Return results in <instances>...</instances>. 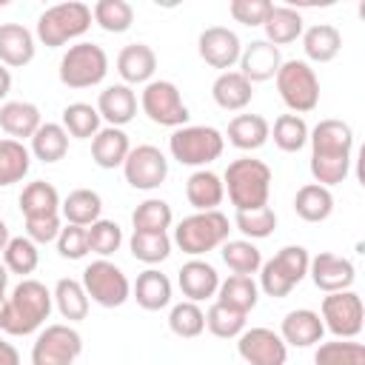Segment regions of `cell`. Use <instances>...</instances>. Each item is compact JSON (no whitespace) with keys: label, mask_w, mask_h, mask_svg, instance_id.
<instances>
[{"label":"cell","mask_w":365,"mask_h":365,"mask_svg":"<svg viewBox=\"0 0 365 365\" xmlns=\"http://www.w3.org/2000/svg\"><path fill=\"white\" fill-rule=\"evenodd\" d=\"M277 91L291 114H308L319 106V77L305 60H282L277 71Z\"/></svg>","instance_id":"8"},{"label":"cell","mask_w":365,"mask_h":365,"mask_svg":"<svg viewBox=\"0 0 365 365\" xmlns=\"http://www.w3.org/2000/svg\"><path fill=\"white\" fill-rule=\"evenodd\" d=\"M268 134H271V123L262 117V114H237L231 123H228V143L240 151H257L268 143Z\"/></svg>","instance_id":"31"},{"label":"cell","mask_w":365,"mask_h":365,"mask_svg":"<svg viewBox=\"0 0 365 365\" xmlns=\"http://www.w3.org/2000/svg\"><path fill=\"white\" fill-rule=\"evenodd\" d=\"M271 6H274L271 0H231V3H228V14H231L237 23L254 29V26H262V23H265Z\"/></svg>","instance_id":"52"},{"label":"cell","mask_w":365,"mask_h":365,"mask_svg":"<svg viewBox=\"0 0 365 365\" xmlns=\"http://www.w3.org/2000/svg\"><path fill=\"white\" fill-rule=\"evenodd\" d=\"M63 228V217H40V220H26V237L34 242V245H48L57 240Z\"/></svg>","instance_id":"53"},{"label":"cell","mask_w":365,"mask_h":365,"mask_svg":"<svg viewBox=\"0 0 365 365\" xmlns=\"http://www.w3.org/2000/svg\"><path fill=\"white\" fill-rule=\"evenodd\" d=\"M314 365H365V345L354 339L319 342L314 351Z\"/></svg>","instance_id":"46"},{"label":"cell","mask_w":365,"mask_h":365,"mask_svg":"<svg viewBox=\"0 0 365 365\" xmlns=\"http://www.w3.org/2000/svg\"><path fill=\"white\" fill-rule=\"evenodd\" d=\"M282 336L285 345L291 348H311V345H319L322 336H325V325L319 319V311H311V308H294L282 317V325L277 331Z\"/></svg>","instance_id":"19"},{"label":"cell","mask_w":365,"mask_h":365,"mask_svg":"<svg viewBox=\"0 0 365 365\" xmlns=\"http://www.w3.org/2000/svg\"><path fill=\"white\" fill-rule=\"evenodd\" d=\"M97 114L100 120H106L108 125L114 128H123L125 123H131L137 117V94L131 86L125 83H114V86H106L97 97Z\"/></svg>","instance_id":"22"},{"label":"cell","mask_w":365,"mask_h":365,"mask_svg":"<svg viewBox=\"0 0 365 365\" xmlns=\"http://www.w3.org/2000/svg\"><path fill=\"white\" fill-rule=\"evenodd\" d=\"M91 23H94L91 20V6H86L80 0L57 3V6H48L37 17L34 40H40L48 48H60L71 40H80L91 29Z\"/></svg>","instance_id":"3"},{"label":"cell","mask_w":365,"mask_h":365,"mask_svg":"<svg viewBox=\"0 0 365 365\" xmlns=\"http://www.w3.org/2000/svg\"><path fill=\"white\" fill-rule=\"evenodd\" d=\"M40 125H43V117H40V108L34 103H29V100H9V103L0 106V128L11 140H17V143L31 140Z\"/></svg>","instance_id":"24"},{"label":"cell","mask_w":365,"mask_h":365,"mask_svg":"<svg viewBox=\"0 0 365 365\" xmlns=\"http://www.w3.org/2000/svg\"><path fill=\"white\" fill-rule=\"evenodd\" d=\"M225 148V137L214 125H182L174 128L168 137V151L180 165L205 168L208 163L220 160Z\"/></svg>","instance_id":"6"},{"label":"cell","mask_w":365,"mask_h":365,"mask_svg":"<svg viewBox=\"0 0 365 365\" xmlns=\"http://www.w3.org/2000/svg\"><path fill=\"white\" fill-rule=\"evenodd\" d=\"M319 319H322L325 331H331L336 339H356L362 331V319H365L362 297L351 288L325 294L322 305H319Z\"/></svg>","instance_id":"12"},{"label":"cell","mask_w":365,"mask_h":365,"mask_svg":"<svg viewBox=\"0 0 365 365\" xmlns=\"http://www.w3.org/2000/svg\"><path fill=\"white\" fill-rule=\"evenodd\" d=\"M83 354V336L68 322L46 325L31 345V365H74Z\"/></svg>","instance_id":"11"},{"label":"cell","mask_w":365,"mask_h":365,"mask_svg":"<svg viewBox=\"0 0 365 365\" xmlns=\"http://www.w3.org/2000/svg\"><path fill=\"white\" fill-rule=\"evenodd\" d=\"M37 40L23 23H0V63L6 68H23L34 60Z\"/></svg>","instance_id":"23"},{"label":"cell","mask_w":365,"mask_h":365,"mask_svg":"<svg viewBox=\"0 0 365 365\" xmlns=\"http://www.w3.org/2000/svg\"><path fill=\"white\" fill-rule=\"evenodd\" d=\"M40 163H60L68 154V134L60 123H43L34 137H31V148H29Z\"/></svg>","instance_id":"37"},{"label":"cell","mask_w":365,"mask_h":365,"mask_svg":"<svg viewBox=\"0 0 365 365\" xmlns=\"http://www.w3.org/2000/svg\"><path fill=\"white\" fill-rule=\"evenodd\" d=\"M128 151H131V143H128V134L123 128L103 125L91 137V160L100 168H123Z\"/></svg>","instance_id":"27"},{"label":"cell","mask_w":365,"mask_h":365,"mask_svg":"<svg viewBox=\"0 0 365 365\" xmlns=\"http://www.w3.org/2000/svg\"><path fill=\"white\" fill-rule=\"evenodd\" d=\"M279 66H282V54H279V48L271 46L268 40H251L248 46H242V54H240V74H242L251 86L277 77Z\"/></svg>","instance_id":"20"},{"label":"cell","mask_w":365,"mask_h":365,"mask_svg":"<svg viewBox=\"0 0 365 365\" xmlns=\"http://www.w3.org/2000/svg\"><path fill=\"white\" fill-rule=\"evenodd\" d=\"M197 54L205 66L220 68V71H231V66L240 63L242 43H240L237 31H231L228 26H208L197 37Z\"/></svg>","instance_id":"16"},{"label":"cell","mask_w":365,"mask_h":365,"mask_svg":"<svg viewBox=\"0 0 365 365\" xmlns=\"http://www.w3.org/2000/svg\"><path fill=\"white\" fill-rule=\"evenodd\" d=\"M51 297H54V308H57V314L63 319L80 322V319L88 317V294H86V288H83L80 279H71V277L57 279Z\"/></svg>","instance_id":"36"},{"label":"cell","mask_w":365,"mask_h":365,"mask_svg":"<svg viewBox=\"0 0 365 365\" xmlns=\"http://www.w3.org/2000/svg\"><path fill=\"white\" fill-rule=\"evenodd\" d=\"M168 328L180 339H194L205 331V311L200 308V302L182 299L168 311Z\"/></svg>","instance_id":"47"},{"label":"cell","mask_w":365,"mask_h":365,"mask_svg":"<svg viewBox=\"0 0 365 365\" xmlns=\"http://www.w3.org/2000/svg\"><path fill=\"white\" fill-rule=\"evenodd\" d=\"M83 288L88 294L91 302H97L100 308H120L131 299V282L123 274L120 265H114L111 259H94L83 268Z\"/></svg>","instance_id":"9"},{"label":"cell","mask_w":365,"mask_h":365,"mask_svg":"<svg viewBox=\"0 0 365 365\" xmlns=\"http://www.w3.org/2000/svg\"><path fill=\"white\" fill-rule=\"evenodd\" d=\"M88 251L91 254H97L100 259H108L114 251H120V245H123V228L114 222V220H97V222H91L88 228Z\"/></svg>","instance_id":"50"},{"label":"cell","mask_w":365,"mask_h":365,"mask_svg":"<svg viewBox=\"0 0 365 365\" xmlns=\"http://www.w3.org/2000/svg\"><path fill=\"white\" fill-rule=\"evenodd\" d=\"M0 365H20V351L0 336Z\"/></svg>","instance_id":"54"},{"label":"cell","mask_w":365,"mask_h":365,"mask_svg":"<svg viewBox=\"0 0 365 365\" xmlns=\"http://www.w3.org/2000/svg\"><path fill=\"white\" fill-rule=\"evenodd\" d=\"M91 20L108 34H123L134 23V6L125 0H97L91 6Z\"/></svg>","instance_id":"43"},{"label":"cell","mask_w":365,"mask_h":365,"mask_svg":"<svg viewBox=\"0 0 365 365\" xmlns=\"http://www.w3.org/2000/svg\"><path fill=\"white\" fill-rule=\"evenodd\" d=\"M60 217L71 225H83L88 228L91 222H97L103 217V197L94 188H74L63 197L60 202Z\"/></svg>","instance_id":"33"},{"label":"cell","mask_w":365,"mask_h":365,"mask_svg":"<svg viewBox=\"0 0 365 365\" xmlns=\"http://www.w3.org/2000/svg\"><path fill=\"white\" fill-rule=\"evenodd\" d=\"M220 254H222V262L231 268V274L254 277L262 265V251L251 240H225L220 245Z\"/></svg>","instance_id":"41"},{"label":"cell","mask_w":365,"mask_h":365,"mask_svg":"<svg viewBox=\"0 0 365 365\" xmlns=\"http://www.w3.org/2000/svg\"><path fill=\"white\" fill-rule=\"evenodd\" d=\"M308 123L299 114H279L274 120V128L268 137H274V145L285 154H297L308 145Z\"/></svg>","instance_id":"42"},{"label":"cell","mask_w":365,"mask_h":365,"mask_svg":"<svg viewBox=\"0 0 365 365\" xmlns=\"http://www.w3.org/2000/svg\"><path fill=\"white\" fill-rule=\"evenodd\" d=\"M9 240H11V234H9V225H6V220L0 217V254H3V248L9 245Z\"/></svg>","instance_id":"56"},{"label":"cell","mask_w":365,"mask_h":365,"mask_svg":"<svg viewBox=\"0 0 365 365\" xmlns=\"http://www.w3.org/2000/svg\"><path fill=\"white\" fill-rule=\"evenodd\" d=\"M308 277L322 294H336V291H348L354 285L356 268H354V262L348 257H339V254H331V251H319L308 262Z\"/></svg>","instance_id":"17"},{"label":"cell","mask_w":365,"mask_h":365,"mask_svg":"<svg viewBox=\"0 0 365 365\" xmlns=\"http://www.w3.org/2000/svg\"><path fill=\"white\" fill-rule=\"evenodd\" d=\"M211 97L222 111H242L254 97V86L234 68L220 71L217 80L211 83Z\"/></svg>","instance_id":"29"},{"label":"cell","mask_w":365,"mask_h":365,"mask_svg":"<svg viewBox=\"0 0 365 365\" xmlns=\"http://www.w3.org/2000/svg\"><path fill=\"white\" fill-rule=\"evenodd\" d=\"M140 108L151 123L165 125V128H182L188 125V117H191L188 106L182 103L180 88L171 80L145 83L140 91Z\"/></svg>","instance_id":"10"},{"label":"cell","mask_w":365,"mask_h":365,"mask_svg":"<svg viewBox=\"0 0 365 365\" xmlns=\"http://www.w3.org/2000/svg\"><path fill=\"white\" fill-rule=\"evenodd\" d=\"M234 228L245 240H265L277 228V211L271 205H262V208H254V211H237L234 214Z\"/></svg>","instance_id":"49"},{"label":"cell","mask_w":365,"mask_h":365,"mask_svg":"<svg viewBox=\"0 0 365 365\" xmlns=\"http://www.w3.org/2000/svg\"><path fill=\"white\" fill-rule=\"evenodd\" d=\"M108 74V54L103 46L80 40L74 46L66 48V54L60 57V68L57 77L66 88H91L100 86Z\"/></svg>","instance_id":"7"},{"label":"cell","mask_w":365,"mask_h":365,"mask_svg":"<svg viewBox=\"0 0 365 365\" xmlns=\"http://www.w3.org/2000/svg\"><path fill=\"white\" fill-rule=\"evenodd\" d=\"M171 245L174 242L165 231H131V237H128L131 257L145 262V265H157V262L168 259Z\"/></svg>","instance_id":"40"},{"label":"cell","mask_w":365,"mask_h":365,"mask_svg":"<svg viewBox=\"0 0 365 365\" xmlns=\"http://www.w3.org/2000/svg\"><path fill=\"white\" fill-rule=\"evenodd\" d=\"M157 71V54L148 43H128L117 54V74L125 86H145Z\"/></svg>","instance_id":"21"},{"label":"cell","mask_w":365,"mask_h":365,"mask_svg":"<svg viewBox=\"0 0 365 365\" xmlns=\"http://www.w3.org/2000/svg\"><path fill=\"white\" fill-rule=\"evenodd\" d=\"M6 311H9V299L0 297V331H3V325H6Z\"/></svg>","instance_id":"58"},{"label":"cell","mask_w":365,"mask_h":365,"mask_svg":"<svg viewBox=\"0 0 365 365\" xmlns=\"http://www.w3.org/2000/svg\"><path fill=\"white\" fill-rule=\"evenodd\" d=\"M302 51L311 63H331L342 51V31L331 23H314L302 31ZM305 60V63H308Z\"/></svg>","instance_id":"28"},{"label":"cell","mask_w":365,"mask_h":365,"mask_svg":"<svg viewBox=\"0 0 365 365\" xmlns=\"http://www.w3.org/2000/svg\"><path fill=\"white\" fill-rule=\"evenodd\" d=\"M54 242H57V254L63 259H83L88 254V231L83 225L66 222Z\"/></svg>","instance_id":"51"},{"label":"cell","mask_w":365,"mask_h":365,"mask_svg":"<svg viewBox=\"0 0 365 365\" xmlns=\"http://www.w3.org/2000/svg\"><path fill=\"white\" fill-rule=\"evenodd\" d=\"M294 211L305 222H325L334 214V194L325 185L305 182L294 194Z\"/></svg>","instance_id":"34"},{"label":"cell","mask_w":365,"mask_h":365,"mask_svg":"<svg viewBox=\"0 0 365 365\" xmlns=\"http://www.w3.org/2000/svg\"><path fill=\"white\" fill-rule=\"evenodd\" d=\"M131 297L137 299V305L143 311H163V308L171 305L174 288H171V279L163 271L145 268L143 274H137V279L131 285Z\"/></svg>","instance_id":"26"},{"label":"cell","mask_w":365,"mask_h":365,"mask_svg":"<svg viewBox=\"0 0 365 365\" xmlns=\"http://www.w3.org/2000/svg\"><path fill=\"white\" fill-rule=\"evenodd\" d=\"M3 265L9 268V274H20V277L26 279L29 274L37 271V265H40V251H37V245H34L26 234H23V237H11L9 245L3 248Z\"/></svg>","instance_id":"45"},{"label":"cell","mask_w":365,"mask_h":365,"mask_svg":"<svg viewBox=\"0 0 365 365\" xmlns=\"http://www.w3.org/2000/svg\"><path fill=\"white\" fill-rule=\"evenodd\" d=\"M123 177L131 188L137 191H154L165 182L168 177V160L165 154L151 145V143H143V145H134L123 163Z\"/></svg>","instance_id":"14"},{"label":"cell","mask_w":365,"mask_h":365,"mask_svg":"<svg viewBox=\"0 0 365 365\" xmlns=\"http://www.w3.org/2000/svg\"><path fill=\"white\" fill-rule=\"evenodd\" d=\"M100 114L91 103H68L60 114V125L66 128L68 137L74 140H91L103 125H100Z\"/></svg>","instance_id":"39"},{"label":"cell","mask_w":365,"mask_h":365,"mask_svg":"<svg viewBox=\"0 0 365 365\" xmlns=\"http://www.w3.org/2000/svg\"><path fill=\"white\" fill-rule=\"evenodd\" d=\"M29 168H31V151L17 140L3 137L0 140V188L20 182L29 174Z\"/></svg>","instance_id":"38"},{"label":"cell","mask_w":365,"mask_h":365,"mask_svg":"<svg viewBox=\"0 0 365 365\" xmlns=\"http://www.w3.org/2000/svg\"><path fill=\"white\" fill-rule=\"evenodd\" d=\"M185 200L194 211H217L220 202L225 200L222 177L214 174L211 168H197L185 180Z\"/></svg>","instance_id":"25"},{"label":"cell","mask_w":365,"mask_h":365,"mask_svg":"<svg viewBox=\"0 0 365 365\" xmlns=\"http://www.w3.org/2000/svg\"><path fill=\"white\" fill-rule=\"evenodd\" d=\"M171 222H174V211H171V205H168L165 200H160V197H148V200H143V202L131 211V225H134V231H165V234H168Z\"/></svg>","instance_id":"44"},{"label":"cell","mask_w":365,"mask_h":365,"mask_svg":"<svg viewBox=\"0 0 365 365\" xmlns=\"http://www.w3.org/2000/svg\"><path fill=\"white\" fill-rule=\"evenodd\" d=\"M228 234H231V222L220 208L217 211H194L177 222L171 242L188 257H202V254L220 248L228 240Z\"/></svg>","instance_id":"4"},{"label":"cell","mask_w":365,"mask_h":365,"mask_svg":"<svg viewBox=\"0 0 365 365\" xmlns=\"http://www.w3.org/2000/svg\"><path fill=\"white\" fill-rule=\"evenodd\" d=\"M308 145L317 163H354V128L345 120H319L308 131Z\"/></svg>","instance_id":"13"},{"label":"cell","mask_w":365,"mask_h":365,"mask_svg":"<svg viewBox=\"0 0 365 365\" xmlns=\"http://www.w3.org/2000/svg\"><path fill=\"white\" fill-rule=\"evenodd\" d=\"M6 299H9V311H6L3 331L11 336H29V334L40 331L54 308L51 291L40 279H31V277L20 279Z\"/></svg>","instance_id":"1"},{"label":"cell","mask_w":365,"mask_h":365,"mask_svg":"<svg viewBox=\"0 0 365 365\" xmlns=\"http://www.w3.org/2000/svg\"><path fill=\"white\" fill-rule=\"evenodd\" d=\"M9 91H11V71L0 63V100H6Z\"/></svg>","instance_id":"55"},{"label":"cell","mask_w":365,"mask_h":365,"mask_svg":"<svg viewBox=\"0 0 365 365\" xmlns=\"http://www.w3.org/2000/svg\"><path fill=\"white\" fill-rule=\"evenodd\" d=\"M237 354L248 365H285L288 345L271 328H245L237 336Z\"/></svg>","instance_id":"15"},{"label":"cell","mask_w":365,"mask_h":365,"mask_svg":"<svg viewBox=\"0 0 365 365\" xmlns=\"http://www.w3.org/2000/svg\"><path fill=\"white\" fill-rule=\"evenodd\" d=\"M177 285L182 291V297L188 302H202V299H211L217 297V288H220V274L211 262L200 259V257H191L188 262L180 265L177 271Z\"/></svg>","instance_id":"18"},{"label":"cell","mask_w":365,"mask_h":365,"mask_svg":"<svg viewBox=\"0 0 365 365\" xmlns=\"http://www.w3.org/2000/svg\"><path fill=\"white\" fill-rule=\"evenodd\" d=\"M308 262H311V254L305 245H285L279 248L268 262L259 265V291L265 297H274V299H282L288 297L305 277H308Z\"/></svg>","instance_id":"5"},{"label":"cell","mask_w":365,"mask_h":365,"mask_svg":"<svg viewBox=\"0 0 365 365\" xmlns=\"http://www.w3.org/2000/svg\"><path fill=\"white\" fill-rule=\"evenodd\" d=\"M245 319H248V314H240V311H234L222 302H214L205 311V328L217 339H237L245 331Z\"/></svg>","instance_id":"48"},{"label":"cell","mask_w":365,"mask_h":365,"mask_svg":"<svg viewBox=\"0 0 365 365\" xmlns=\"http://www.w3.org/2000/svg\"><path fill=\"white\" fill-rule=\"evenodd\" d=\"M222 185L237 211L262 208L271 197V168L257 157H237L228 163Z\"/></svg>","instance_id":"2"},{"label":"cell","mask_w":365,"mask_h":365,"mask_svg":"<svg viewBox=\"0 0 365 365\" xmlns=\"http://www.w3.org/2000/svg\"><path fill=\"white\" fill-rule=\"evenodd\" d=\"M6 288H9V268L0 262V297H6Z\"/></svg>","instance_id":"57"},{"label":"cell","mask_w":365,"mask_h":365,"mask_svg":"<svg viewBox=\"0 0 365 365\" xmlns=\"http://www.w3.org/2000/svg\"><path fill=\"white\" fill-rule=\"evenodd\" d=\"M20 214L23 220H40V217H57L60 214V194L51 182L34 180L20 191Z\"/></svg>","instance_id":"32"},{"label":"cell","mask_w":365,"mask_h":365,"mask_svg":"<svg viewBox=\"0 0 365 365\" xmlns=\"http://www.w3.org/2000/svg\"><path fill=\"white\" fill-rule=\"evenodd\" d=\"M217 302H222V305H228V308H234L240 314H248L259 302V285L254 282V277L231 274L228 279H220Z\"/></svg>","instance_id":"35"},{"label":"cell","mask_w":365,"mask_h":365,"mask_svg":"<svg viewBox=\"0 0 365 365\" xmlns=\"http://www.w3.org/2000/svg\"><path fill=\"white\" fill-rule=\"evenodd\" d=\"M262 31H265V40L279 48V46H288V43H294V40L302 37L305 20H302V14H299L297 9H291V6H271L268 17H265V23H262Z\"/></svg>","instance_id":"30"}]
</instances>
